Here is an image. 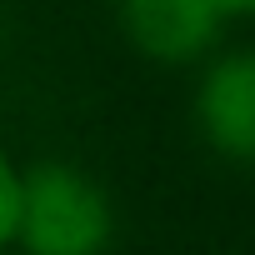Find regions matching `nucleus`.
I'll return each instance as SVG.
<instances>
[{
  "label": "nucleus",
  "mask_w": 255,
  "mask_h": 255,
  "mask_svg": "<svg viewBox=\"0 0 255 255\" xmlns=\"http://www.w3.org/2000/svg\"><path fill=\"white\" fill-rule=\"evenodd\" d=\"M110 200L80 165L35 160L30 170H20L15 245L25 255H100L110 245Z\"/></svg>",
  "instance_id": "nucleus-1"
},
{
  "label": "nucleus",
  "mask_w": 255,
  "mask_h": 255,
  "mask_svg": "<svg viewBox=\"0 0 255 255\" xmlns=\"http://www.w3.org/2000/svg\"><path fill=\"white\" fill-rule=\"evenodd\" d=\"M195 130L215 155L235 165H255V50L220 55L200 75Z\"/></svg>",
  "instance_id": "nucleus-2"
},
{
  "label": "nucleus",
  "mask_w": 255,
  "mask_h": 255,
  "mask_svg": "<svg viewBox=\"0 0 255 255\" xmlns=\"http://www.w3.org/2000/svg\"><path fill=\"white\" fill-rule=\"evenodd\" d=\"M115 15H120V30L140 55L150 60H195L215 30H220V15L210 0H115Z\"/></svg>",
  "instance_id": "nucleus-3"
},
{
  "label": "nucleus",
  "mask_w": 255,
  "mask_h": 255,
  "mask_svg": "<svg viewBox=\"0 0 255 255\" xmlns=\"http://www.w3.org/2000/svg\"><path fill=\"white\" fill-rule=\"evenodd\" d=\"M15 225H20V170L0 150V250L15 245Z\"/></svg>",
  "instance_id": "nucleus-4"
},
{
  "label": "nucleus",
  "mask_w": 255,
  "mask_h": 255,
  "mask_svg": "<svg viewBox=\"0 0 255 255\" xmlns=\"http://www.w3.org/2000/svg\"><path fill=\"white\" fill-rule=\"evenodd\" d=\"M220 20H240V15H255V0H210Z\"/></svg>",
  "instance_id": "nucleus-5"
}]
</instances>
